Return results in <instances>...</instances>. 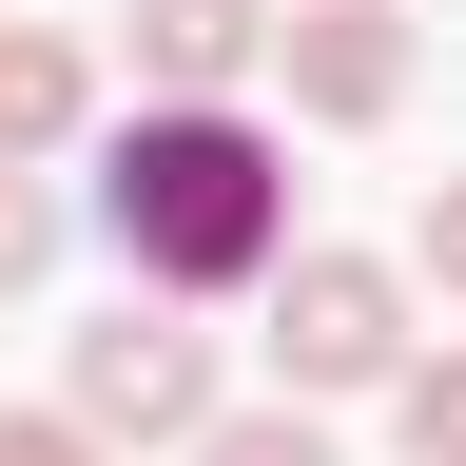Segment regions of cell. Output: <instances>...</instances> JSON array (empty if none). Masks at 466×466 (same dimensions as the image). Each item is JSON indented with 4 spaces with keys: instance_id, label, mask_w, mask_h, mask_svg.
Returning <instances> with one entry per match:
<instances>
[{
    "instance_id": "6da1fadb",
    "label": "cell",
    "mask_w": 466,
    "mask_h": 466,
    "mask_svg": "<svg viewBox=\"0 0 466 466\" xmlns=\"http://www.w3.org/2000/svg\"><path fill=\"white\" fill-rule=\"evenodd\" d=\"M97 233H116V272H137L156 311L272 291V253H291V156L253 137V116H175V97H137V116L97 137Z\"/></svg>"
},
{
    "instance_id": "277c9868",
    "label": "cell",
    "mask_w": 466,
    "mask_h": 466,
    "mask_svg": "<svg viewBox=\"0 0 466 466\" xmlns=\"http://www.w3.org/2000/svg\"><path fill=\"white\" fill-rule=\"evenodd\" d=\"M272 78H291V116L370 137V116L408 97V20H389V0H291V20H272Z\"/></svg>"
},
{
    "instance_id": "ba28073f",
    "label": "cell",
    "mask_w": 466,
    "mask_h": 466,
    "mask_svg": "<svg viewBox=\"0 0 466 466\" xmlns=\"http://www.w3.org/2000/svg\"><path fill=\"white\" fill-rule=\"evenodd\" d=\"M195 466H330V428H311V408H214Z\"/></svg>"
},
{
    "instance_id": "8fae6325",
    "label": "cell",
    "mask_w": 466,
    "mask_h": 466,
    "mask_svg": "<svg viewBox=\"0 0 466 466\" xmlns=\"http://www.w3.org/2000/svg\"><path fill=\"white\" fill-rule=\"evenodd\" d=\"M0 466H97V447L58 428V408H0Z\"/></svg>"
},
{
    "instance_id": "8992f818",
    "label": "cell",
    "mask_w": 466,
    "mask_h": 466,
    "mask_svg": "<svg viewBox=\"0 0 466 466\" xmlns=\"http://www.w3.org/2000/svg\"><path fill=\"white\" fill-rule=\"evenodd\" d=\"M78 116H97V58L58 39V20H0V175H39Z\"/></svg>"
},
{
    "instance_id": "9c48e42d",
    "label": "cell",
    "mask_w": 466,
    "mask_h": 466,
    "mask_svg": "<svg viewBox=\"0 0 466 466\" xmlns=\"http://www.w3.org/2000/svg\"><path fill=\"white\" fill-rule=\"evenodd\" d=\"M58 272V195H39V175H0V291H39Z\"/></svg>"
},
{
    "instance_id": "30bf717a",
    "label": "cell",
    "mask_w": 466,
    "mask_h": 466,
    "mask_svg": "<svg viewBox=\"0 0 466 466\" xmlns=\"http://www.w3.org/2000/svg\"><path fill=\"white\" fill-rule=\"evenodd\" d=\"M408 272H428V291H466V175H447L428 214H408Z\"/></svg>"
},
{
    "instance_id": "5b68a950",
    "label": "cell",
    "mask_w": 466,
    "mask_h": 466,
    "mask_svg": "<svg viewBox=\"0 0 466 466\" xmlns=\"http://www.w3.org/2000/svg\"><path fill=\"white\" fill-rule=\"evenodd\" d=\"M137 97H175V116H233V78H272V0H137Z\"/></svg>"
},
{
    "instance_id": "52a82bcc",
    "label": "cell",
    "mask_w": 466,
    "mask_h": 466,
    "mask_svg": "<svg viewBox=\"0 0 466 466\" xmlns=\"http://www.w3.org/2000/svg\"><path fill=\"white\" fill-rule=\"evenodd\" d=\"M389 428H408V466H466V350H408V370H389Z\"/></svg>"
},
{
    "instance_id": "3957f363",
    "label": "cell",
    "mask_w": 466,
    "mask_h": 466,
    "mask_svg": "<svg viewBox=\"0 0 466 466\" xmlns=\"http://www.w3.org/2000/svg\"><path fill=\"white\" fill-rule=\"evenodd\" d=\"M272 370L291 389H389L408 370V272L389 253H272Z\"/></svg>"
},
{
    "instance_id": "7a4b0ae2",
    "label": "cell",
    "mask_w": 466,
    "mask_h": 466,
    "mask_svg": "<svg viewBox=\"0 0 466 466\" xmlns=\"http://www.w3.org/2000/svg\"><path fill=\"white\" fill-rule=\"evenodd\" d=\"M58 428H78L97 466H116V447H195V428H214V350H195V311H116V330H78Z\"/></svg>"
}]
</instances>
